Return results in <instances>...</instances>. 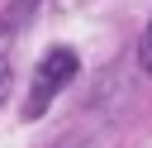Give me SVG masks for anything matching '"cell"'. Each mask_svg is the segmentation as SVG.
I'll return each mask as SVG.
<instances>
[{"instance_id": "7a4b0ae2", "label": "cell", "mask_w": 152, "mask_h": 148, "mask_svg": "<svg viewBox=\"0 0 152 148\" xmlns=\"http://www.w3.org/2000/svg\"><path fill=\"white\" fill-rule=\"evenodd\" d=\"M138 62H142V72L152 76V24L142 29V43H138Z\"/></svg>"}, {"instance_id": "6da1fadb", "label": "cell", "mask_w": 152, "mask_h": 148, "mask_svg": "<svg viewBox=\"0 0 152 148\" xmlns=\"http://www.w3.org/2000/svg\"><path fill=\"white\" fill-rule=\"evenodd\" d=\"M76 67H81V62H76V53H71V48H48V53H43V62H38V72H33V86H28V105H24V115H28V119H38V115L52 105V95L76 76Z\"/></svg>"}, {"instance_id": "3957f363", "label": "cell", "mask_w": 152, "mask_h": 148, "mask_svg": "<svg viewBox=\"0 0 152 148\" xmlns=\"http://www.w3.org/2000/svg\"><path fill=\"white\" fill-rule=\"evenodd\" d=\"M10 91V57H5V33H0V100Z\"/></svg>"}]
</instances>
